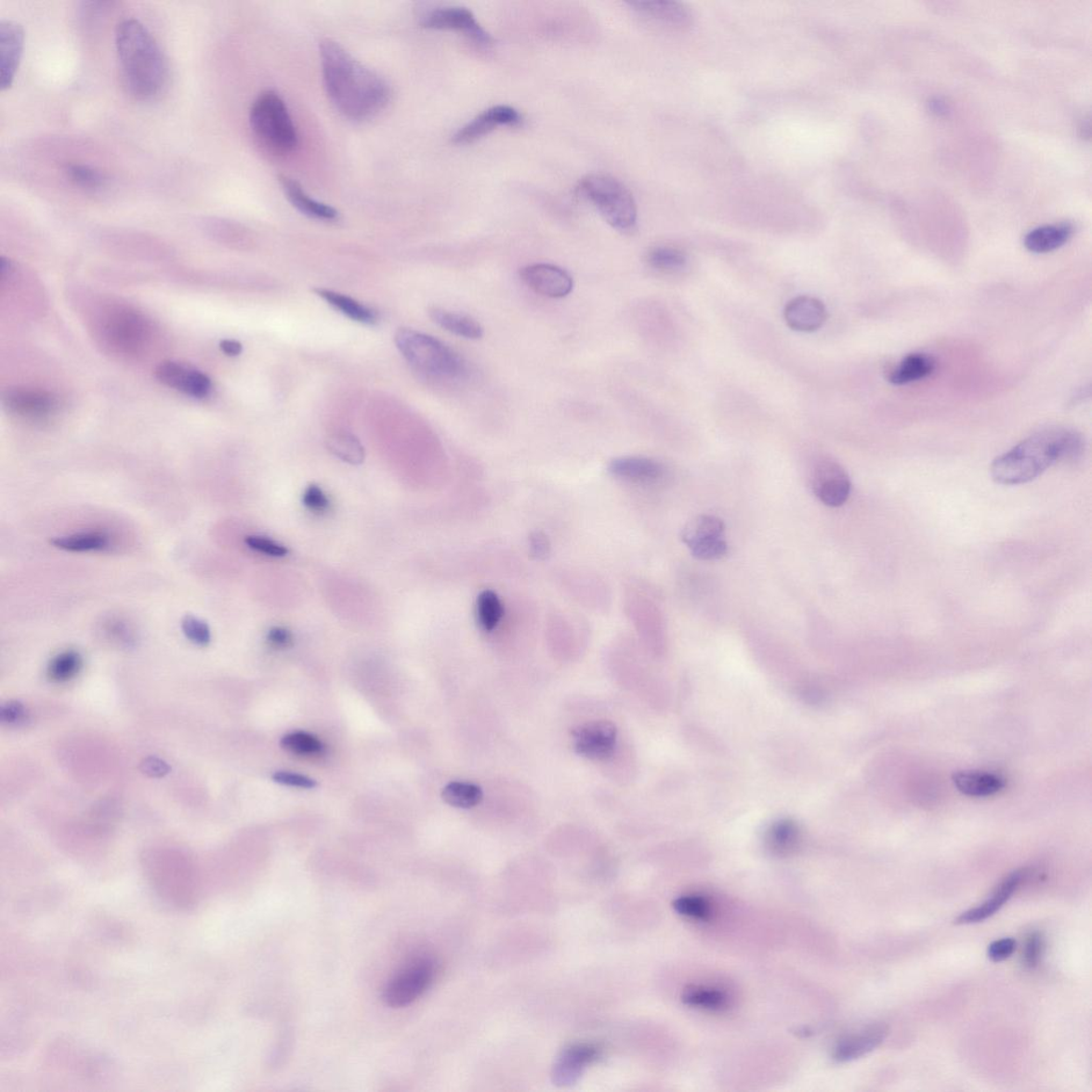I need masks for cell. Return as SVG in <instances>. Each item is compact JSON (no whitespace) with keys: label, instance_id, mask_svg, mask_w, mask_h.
I'll use <instances>...</instances> for the list:
<instances>
[{"label":"cell","instance_id":"cell-2","mask_svg":"<svg viewBox=\"0 0 1092 1092\" xmlns=\"http://www.w3.org/2000/svg\"><path fill=\"white\" fill-rule=\"evenodd\" d=\"M1085 441L1080 432L1066 427H1050L1033 433L997 457L990 472L1004 486H1019L1038 479L1056 463L1081 457Z\"/></svg>","mask_w":1092,"mask_h":1092},{"label":"cell","instance_id":"cell-41","mask_svg":"<svg viewBox=\"0 0 1092 1092\" xmlns=\"http://www.w3.org/2000/svg\"><path fill=\"white\" fill-rule=\"evenodd\" d=\"M182 631L186 638L194 645L200 647H206L212 640L211 628H209L206 622L197 617L187 614L182 620Z\"/></svg>","mask_w":1092,"mask_h":1092},{"label":"cell","instance_id":"cell-18","mask_svg":"<svg viewBox=\"0 0 1092 1092\" xmlns=\"http://www.w3.org/2000/svg\"><path fill=\"white\" fill-rule=\"evenodd\" d=\"M1028 876V870L1012 872L997 886L990 899L980 903V906L961 914L954 923L958 925H970L986 921L987 918L994 915L1004 906L1005 902L1011 899V896L1014 895Z\"/></svg>","mask_w":1092,"mask_h":1092},{"label":"cell","instance_id":"cell-26","mask_svg":"<svg viewBox=\"0 0 1092 1092\" xmlns=\"http://www.w3.org/2000/svg\"><path fill=\"white\" fill-rule=\"evenodd\" d=\"M1073 234L1070 223L1051 224L1033 229L1024 238L1025 248L1033 253H1047L1066 244Z\"/></svg>","mask_w":1092,"mask_h":1092},{"label":"cell","instance_id":"cell-35","mask_svg":"<svg viewBox=\"0 0 1092 1092\" xmlns=\"http://www.w3.org/2000/svg\"><path fill=\"white\" fill-rule=\"evenodd\" d=\"M682 1001L692 1007L721 1010L728 1006V996L718 989L691 986L684 990Z\"/></svg>","mask_w":1092,"mask_h":1092},{"label":"cell","instance_id":"cell-4","mask_svg":"<svg viewBox=\"0 0 1092 1092\" xmlns=\"http://www.w3.org/2000/svg\"><path fill=\"white\" fill-rule=\"evenodd\" d=\"M394 339L404 360L425 377L445 382L467 377V362L440 339L411 328H400Z\"/></svg>","mask_w":1092,"mask_h":1092},{"label":"cell","instance_id":"cell-25","mask_svg":"<svg viewBox=\"0 0 1092 1092\" xmlns=\"http://www.w3.org/2000/svg\"><path fill=\"white\" fill-rule=\"evenodd\" d=\"M726 526L718 518L698 516L687 522L681 533L684 544L690 549L725 539Z\"/></svg>","mask_w":1092,"mask_h":1092},{"label":"cell","instance_id":"cell-53","mask_svg":"<svg viewBox=\"0 0 1092 1092\" xmlns=\"http://www.w3.org/2000/svg\"><path fill=\"white\" fill-rule=\"evenodd\" d=\"M930 108H931L932 112H934L938 114H942V113L946 112V106L940 99L932 100V102L930 103Z\"/></svg>","mask_w":1092,"mask_h":1092},{"label":"cell","instance_id":"cell-11","mask_svg":"<svg viewBox=\"0 0 1092 1092\" xmlns=\"http://www.w3.org/2000/svg\"><path fill=\"white\" fill-rule=\"evenodd\" d=\"M155 375L164 386L193 399L205 400L213 392V382L207 375L179 362H163L157 366Z\"/></svg>","mask_w":1092,"mask_h":1092},{"label":"cell","instance_id":"cell-12","mask_svg":"<svg viewBox=\"0 0 1092 1092\" xmlns=\"http://www.w3.org/2000/svg\"><path fill=\"white\" fill-rule=\"evenodd\" d=\"M572 740L578 755L590 759H605L616 748L617 728L607 720L584 723L572 730Z\"/></svg>","mask_w":1092,"mask_h":1092},{"label":"cell","instance_id":"cell-31","mask_svg":"<svg viewBox=\"0 0 1092 1092\" xmlns=\"http://www.w3.org/2000/svg\"><path fill=\"white\" fill-rule=\"evenodd\" d=\"M800 836V830L796 823L791 821H780L773 823L769 830L766 843L773 855L787 856L796 850Z\"/></svg>","mask_w":1092,"mask_h":1092},{"label":"cell","instance_id":"cell-44","mask_svg":"<svg viewBox=\"0 0 1092 1092\" xmlns=\"http://www.w3.org/2000/svg\"><path fill=\"white\" fill-rule=\"evenodd\" d=\"M216 233L223 243L234 245V247L244 248L245 245L251 243L250 237L245 233V230L231 226V224L219 223L218 226H216Z\"/></svg>","mask_w":1092,"mask_h":1092},{"label":"cell","instance_id":"cell-29","mask_svg":"<svg viewBox=\"0 0 1092 1092\" xmlns=\"http://www.w3.org/2000/svg\"><path fill=\"white\" fill-rule=\"evenodd\" d=\"M431 321L440 328L466 339H480L483 336L481 324L471 316L452 312L441 308L429 309Z\"/></svg>","mask_w":1092,"mask_h":1092},{"label":"cell","instance_id":"cell-50","mask_svg":"<svg viewBox=\"0 0 1092 1092\" xmlns=\"http://www.w3.org/2000/svg\"><path fill=\"white\" fill-rule=\"evenodd\" d=\"M140 770L146 773V775L154 778L164 777L165 775H168L171 770L170 766L167 763L163 761V759L155 757L144 758L140 765Z\"/></svg>","mask_w":1092,"mask_h":1092},{"label":"cell","instance_id":"cell-21","mask_svg":"<svg viewBox=\"0 0 1092 1092\" xmlns=\"http://www.w3.org/2000/svg\"><path fill=\"white\" fill-rule=\"evenodd\" d=\"M631 8L641 16L664 25L686 28L691 25L692 16L682 4L667 0H634L628 2Z\"/></svg>","mask_w":1092,"mask_h":1092},{"label":"cell","instance_id":"cell-13","mask_svg":"<svg viewBox=\"0 0 1092 1092\" xmlns=\"http://www.w3.org/2000/svg\"><path fill=\"white\" fill-rule=\"evenodd\" d=\"M4 408L9 414L28 419H45L59 407L57 397L40 388H14L3 395Z\"/></svg>","mask_w":1092,"mask_h":1092},{"label":"cell","instance_id":"cell-47","mask_svg":"<svg viewBox=\"0 0 1092 1092\" xmlns=\"http://www.w3.org/2000/svg\"><path fill=\"white\" fill-rule=\"evenodd\" d=\"M1017 949V942L1012 938L996 940L988 947V957L994 963L1008 959Z\"/></svg>","mask_w":1092,"mask_h":1092},{"label":"cell","instance_id":"cell-15","mask_svg":"<svg viewBox=\"0 0 1092 1092\" xmlns=\"http://www.w3.org/2000/svg\"><path fill=\"white\" fill-rule=\"evenodd\" d=\"M523 118L515 108L497 105L477 115L453 136L455 144L473 143L493 132L498 127H516L522 125Z\"/></svg>","mask_w":1092,"mask_h":1092},{"label":"cell","instance_id":"cell-1","mask_svg":"<svg viewBox=\"0 0 1092 1092\" xmlns=\"http://www.w3.org/2000/svg\"><path fill=\"white\" fill-rule=\"evenodd\" d=\"M323 84L328 97L344 117L367 120L385 110L390 99L388 83L331 39L321 42Z\"/></svg>","mask_w":1092,"mask_h":1092},{"label":"cell","instance_id":"cell-43","mask_svg":"<svg viewBox=\"0 0 1092 1092\" xmlns=\"http://www.w3.org/2000/svg\"><path fill=\"white\" fill-rule=\"evenodd\" d=\"M1045 949V940L1043 935L1039 932H1032L1026 939L1023 950V961L1026 967L1033 968L1039 964L1041 957H1043Z\"/></svg>","mask_w":1092,"mask_h":1092},{"label":"cell","instance_id":"cell-48","mask_svg":"<svg viewBox=\"0 0 1092 1092\" xmlns=\"http://www.w3.org/2000/svg\"><path fill=\"white\" fill-rule=\"evenodd\" d=\"M27 715L26 707L24 704L18 703V701H11V703L3 705L2 710H0V719L6 725L10 726H16L25 722Z\"/></svg>","mask_w":1092,"mask_h":1092},{"label":"cell","instance_id":"cell-36","mask_svg":"<svg viewBox=\"0 0 1092 1092\" xmlns=\"http://www.w3.org/2000/svg\"><path fill=\"white\" fill-rule=\"evenodd\" d=\"M442 798L452 807L471 809L480 804L483 793L479 785L455 781L443 788Z\"/></svg>","mask_w":1092,"mask_h":1092},{"label":"cell","instance_id":"cell-39","mask_svg":"<svg viewBox=\"0 0 1092 1092\" xmlns=\"http://www.w3.org/2000/svg\"><path fill=\"white\" fill-rule=\"evenodd\" d=\"M281 747L292 754L299 756H320L323 754L324 746L316 736L307 732H293L281 740Z\"/></svg>","mask_w":1092,"mask_h":1092},{"label":"cell","instance_id":"cell-34","mask_svg":"<svg viewBox=\"0 0 1092 1092\" xmlns=\"http://www.w3.org/2000/svg\"><path fill=\"white\" fill-rule=\"evenodd\" d=\"M83 668V657L74 650L64 651L50 661L47 677L50 681L64 683L74 678Z\"/></svg>","mask_w":1092,"mask_h":1092},{"label":"cell","instance_id":"cell-3","mask_svg":"<svg viewBox=\"0 0 1092 1092\" xmlns=\"http://www.w3.org/2000/svg\"><path fill=\"white\" fill-rule=\"evenodd\" d=\"M120 71L125 88L137 99L156 98L168 81V63L156 39L140 20H123L115 31Z\"/></svg>","mask_w":1092,"mask_h":1092},{"label":"cell","instance_id":"cell-9","mask_svg":"<svg viewBox=\"0 0 1092 1092\" xmlns=\"http://www.w3.org/2000/svg\"><path fill=\"white\" fill-rule=\"evenodd\" d=\"M422 25L436 31L458 32L480 46L493 45L491 34L484 31L472 11L465 7L451 6L433 10L427 14Z\"/></svg>","mask_w":1092,"mask_h":1092},{"label":"cell","instance_id":"cell-49","mask_svg":"<svg viewBox=\"0 0 1092 1092\" xmlns=\"http://www.w3.org/2000/svg\"><path fill=\"white\" fill-rule=\"evenodd\" d=\"M267 640H269L272 648L285 650L293 646L294 636L287 628L276 626L270 628L269 634H267Z\"/></svg>","mask_w":1092,"mask_h":1092},{"label":"cell","instance_id":"cell-6","mask_svg":"<svg viewBox=\"0 0 1092 1092\" xmlns=\"http://www.w3.org/2000/svg\"><path fill=\"white\" fill-rule=\"evenodd\" d=\"M576 191L613 229L630 231L638 224V205L632 192L619 179L606 175H591L581 180Z\"/></svg>","mask_w":1092,"mask_h":1092},{"label":"cell","instance_id":"cell-51","mask_svg":"<svg viewBox=\"0 0 1092 1092\" xmlns=\"http://www.w3.org/2000/svg\"><path fill=\"white\" fill-rule=\"evenodd\" d=\"M532 553L536 559H546L549 554V542L544 533H533L531 538Z\"/></svg>","mask_w":1092,"mask_h":1092},{"label":"cell","instance_id":"cell-27","mask_svg":"<svg viewBox=\"0 0 1092 1092\" xmlns=\"http://www.w3.org/2000/svg\"><path fill=\"white\" fill-rule=\"evenodd\" d=\"M314 292L318 296H321L322 299L327 302L328 305L353 322L367 325H373L378 322V313L375 309L351 298L349 296L325 288H316Z\"/></svg>","mask_w":1092,"mask_h":1092},{"label":"cell","instance_id":"cell-7","mask_svg":"<svg viewBox=\"0 0 1092 1092\" xmlns=\"http://www.w3.org/2000/svg\"><path fill=\"white\" fill-rule=\"evenodd\" d=\"M250 125L260 142L274 153L291 154L298 146V134L291 114L276 92L259 94L251 107Z\"/></svg>","mask_w":1092,"mask_h":1092},{"label":"cell","instance_id":"cell-14","mask_svg":"<svg viewBox=\"0 0 1092 1092\" xmlns=\"http://www.w3.org/2000/svg\"><path fill=\"white\" fill-rule=\"evenodd\" d=\"M524 283L533 292L552 299H561L573 291L571 274L551 264L528 265L520 272Z\"/></svg>","mask_w":1092,"mask_h":1092},{"label":"cell","instance_id":"cell-19","mask_svg":"<svg viewBox=\"0 0 1092 1092\" xmlns=\"http://www.w3.org/2000/svg\"><path fill=\"white\" fill-rule=\"evenodd\" d=\"M784 320L788 327L798 332H814L822 327L828 318L823 302L811 296H798L787 302Z\"/></svg>","mask_w":1092,"mask_h":1092},{"label":"cell","instance_id":"cell-38","mask_svg":"<svg viewBox=\"0 0 1092 1092\" xmlns=\"http://www.w3.org/2000/svg\"><path fill=\"white\" fill-rule=\"evenodd\" d=\"M64 172L72 184L85 191H99L107 182L104 173L89 164H71L65 167Z\"/></svg>","mask_w":1092,"mask_h":1092},{"label":"cell","instance_id":"cell-10","mask_svg":"<svg viewBox=\"0 0 1092 1092\" xmlns=\"http://www.w3.org/2000/svg\"><path fill=\"white\" fill-rule=\"evenodd\" d=\"M813 493L829 507H840L848 502L851 491L849 476L833 460H822L812 474Z\"/></svg>","mask_w":1092,"mask_h":1092},{"label":"cell","instance_id":"cell-23","mask_svg":"<svg viewBox=\"0 0 1092 1092\" xmlns=\"http://www.w3.org/2000/svg\"><path fill=\"white\" fill-rule=\"evenodd\" d=\"M953 783L960 793L968 797H990L1000 793L1006 783L996 773L980 770H963L954 773Z\"/></svg>","mask_w":1092,"mask_h":1092},{"label":"cell","instance_id":"cell-52","mask_svg":"<svg viewBox=\"0 0 1092 1092\" xmlns=\"http://www.w3.org/2000/svg\"><path fill=\"white\" fill-rule=\"evenodd\" d=\"M220 349L229 357H238L243 352V345L234 339H223Z\"/></svg>","mask_w":1092,"mask_h":1092},{"label":"cell","instance_id":"cell-20","mask_svg":"<svg viewBox=\"0 0 1092 1092\" xmlns=\"http://www.w3.org/2000/svg\"><path fill=\"white\" fill-rule=\"evenodd\" d=\"M609 471L617 479L642 484L661 481L666 475L662 463L645 457H622L611 462Z\"/></svg>","mask_w":1092,"mask_h":1092},{"label":"cell","instance_id":"cell-45","mask_svg":"<svg viewBox=\"0 0 1092 1092\" xmlns=\"http://www.w3.org/2000/svg\"><path fill=\"white\" fill-rule=\"evenodd\" d=\"M302 502L309 510L320 513V515L321 513L327 512L330 508V502L327 495L324 494V492L320 487L315 486V484L306 489L302 496Z\"/></svg>","mask_w":1092,"mask_h":1092},{"label":"cell","instance_id":"cell-30","mask_svg":"<svg viewBox=\"0 0 1092 1092\" xmlns=\"http://www.w3.org/2000/svg\"><path fill=\"white\" fill-rule=\"evenodd\" d=\"M50 545L69 553H98L111 548L112 541L105 533L86 532L54 538Z\"/></svg>","mask_w":1092,"mask_h":1092},{"label":"cell","instance_id":"cell-17","mask_svg":"<svg viewBox=\"0 0 1092 1092\" xmlns=\"http://www.w3.org/2000/svg\"><path fill=\"white\" fill-rule=\"evenodd\" d=\"M599 1056V1047L591 1044H575L561 1052L553 1067V1082L559 1086H571L585 1070Z\"/></svg>","mask_w":1092,"mask_h":1092},{"label":"cell","instance_id":"cell-28","mask_svg":"<svg viewBox=\"0 0 1092 1092\" xmlns=\"http://www.w3.org/2000/svg\"><path fill=\"white\" fill-rule=\"evenodd\" d=\"M936 370L934 358L925 353H911L901 361L898 367L888 375V382L895 386H905L928 378Z\"/></svg>","mask_w":1092,"mask_h":1092},{"label":"cell","instance_id":"cell-40","mask_svg":"<svg viewBox=\"0 0 1092 1092\" xmlns=\"http://www.w3.org/2000/svg\"><path fill=\"white\" fill-rule=\"evenodd\" d=\"M672 906L678 914L694 920L706 921L712 915L710 902L700 896H682L677 899Z\"/></svg>","mask_w":1092,"mask_h":1092},{"label":"cell","instance_id":"cell-8","mask_svg":"<svg viewBox=\"0 0 1092 1092\" xmlns=\"http://www.w3.org/2000/svg\"><path fill=\"white\" fill-rule=\"evenodd\" d=\"M437 965L430 958H421L404 967L390 980L383 1000L393 1008L406 1007L421 996L435 980Z\"/></svg>","mask_w":1092,"mask_h":1092},{"label":"cell","instance_id":"cell-46","mask_svg":"<svg viewBox=\"0 0 1092 1092\" xmlns=\"http://www.w3.org/2000/svg\"><path fill=\"white\" fill-rule=\"evenodd\" d=\"M272 780L274 783L282 785L307 788V790H310V788L317 786V783L314 779H310L307 776L299 775V773L291 771L274 772L272 775Z\"/></svg>","mask_w":1092,"mask_h":1092},{"label":"cell","instance_id":"cell-33","mask_svg":"<svg viewBox=\"0 0 1092 1092\" xmlns=\"http://www.w3.org/2000/svg\"><path fill=\"white\" fill-rule=\"evenodd\" d=\"M328 450L337 458L350 465H361L365 458V450L360 440L349 432H336L325 441Z\"/></svg>","mask_w":1092,"mask_h":1092},{"label":"cell","instance_id":"cell-32","mask_svg":"<svg viewBox=\"0 0 1092 1092\" xmlns=\"http://www.w3.org/2000/svg\"><path fill=\"white\" fill-rule=\"evenodd\" d=\"M504 616L501 599L492 590H484L476 601L477 624L484 632L494 631Z\"/></svg>","mask_w":1092,"mask_h":1092},{"label":"cell","instance_id":"cell-5","mask_svg":"<svg viewBox=\"0 0 1092 1092\" xmlns=\"http://www.w3.org/2000/svg\"><path fill=\"white\" fill-rule=\"evenodd\" d=\"M92 329L107 350L125 357L141 353L151 335L147 316L120 303L100 308L94 316Z\"/></svg>","mask_w":1092,"mask_h":1092},{"label":"cell","instance_id":"cell-16","mask_svg":"<svg viewBox=\"0 0 1092 1092\" xmlns=\"http://www.w3.org/2000/svg\"><path fill=\"white\" fill-rule=\"evenodd\" d=\"M25 33L16 21L3 20L0 24V86L9 89L16 78L23 56Z\"/></svg>","mask_w":1092,"mask_h":1092},{"label":"cell","instance_id":"cell-42","mask_svg":"<svg viewBox=\"0 0 1092 1092\" xmlns=\"http://www.w3.org/2000/svg\"><path fill=\"white\" fill-rule=\"evenodd\" d=\"M244 544L252 551L265 556L274 557V559H281V557H285L288 554V549L284 546L262 536H249L244 539Z\"/></svg>","mask_w":1092,"mask_h":1092},{"label":"cell","instance_id":"cell-24","mask_svg":"<svg viewBox=\"0 0 1092 1092\" xmlns=\"http://www.w3.org/2000/svg\"><path fill=\"white\" fill-rule=\"evenodd\" d=\"M887 1035L885 1026L876 1025L862 1033H853L840 1041L835 1046L834 1058L836 1061L846 1062L858 1059L872 1052L882 1044Z\"/></svg>","mask_w":1092,"mask_h":1092},{"label":"cell","instance_id":"cell-22","mask_svg":"<svg viewBox=\"0 0 1092 1092\" xmlns=\"http://www.w3.org/2000/svg\"><path fill=\"white\" fill-rule=\"evenodd\" d=\"M279 180L286 198L301 214L322 221H335L338 218L335 208L310 198L302 186L293 178L281 176Z\"/></svg>","mask_w":1092,"mask_h":1092},{"label":"cell","instance_id":"cell-37","mask_svg":"<svg viewBox=\"0 0 1092 1092\" xmlns=\"http://www.w3.org/2000/svg\"><path fill=\"white\" fill-rule=\"evenodd\" d=\"M647 263L655 270L675 272L684 269L687 257L681 250L662 245V247H655L648 252Z\"/></svg>","mask_w":1092,"mask_h":1092}]
</instances>
